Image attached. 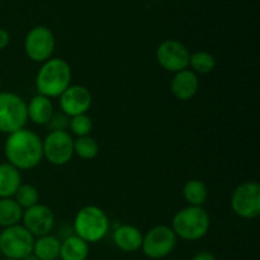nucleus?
<instances>
[{
	"mask_svg": "<svg viewBox=\"0 0 260 260\" xmlns=\"http://www.w3.org/2000/svg\"><path fill=\"white\" fill-rule=\"evenodd\" d=\"M7 162L18 170H32L43 159L42 139L35 131L28 128L18 129L8 135L4 144Z\"/></svg>",
	"mask_w": 260,
	"mask_h": 260,
	"instance_id": "f257e3e1",
	"label": "nucleus"
},
{
	"mask_svg": "<svg viewBox=\"0 0 260 260\" xmlns=\"http://www.w3.org/2000/svg\"><path fill=\"white\" fill-rule=\"evenodd\" d=\"M73 80V70L66 60L61 57H51L41 63L40 70L36 75L37 94L47 98H58Z\"/></svg>",
	"mask_w": 260,
	"mask_h": 260,
	"instance_id": "f03ea898",
	"label": "nucleus"
},
{
	"mask_svg": "<svg viewBox=\"0 0 260 260\" xmlns=\"http://www.w3.org/2000/svg\"><path fill=\"white\" fill-rule=\"evenodd\" d=\"M73 230L76 236L88 244L99 243L109 231L108 215L98 206H84L74 218Z\"/></svg>",
	"mask_w": 260,
	"mask_h": 260,
	"instance_id": "20e7f679",
	"label": "nucleus"
},
{
	"mask_svg": "<svg viewBox=\"0 0 260 260\" xmlns=\"http://www.w3.org/2000/svg\"><path fill=\"white\" fill-rule=\"evenodd\" d=\"M99 145L91 136L76 137L74 139V155L81 160H93L98 156Z\"/></svg>",
	"mask_w": 260,
	"mask_h": 260,
	"instance_id": "5701e85b",
	"label": "nucleus"
},
{
	"mask_svg": "<svg viewBox=\"0 0 260 260\" xmlns=\"http://www.w3.org/2000/svg\"><path fill=\"white\" fill-rule=\"evenodd\" d=\"M69 121H70V118H69L66 114H63L62 112H55L53 113V116L51 117L50 122H48L46 126H47V128L51 131H68L69 128Z\"/></svg>",
	"mask_w": 260,
	"mask_h": 260,
	"instance_id": "a878e982",
	"label": "nucleus"
},
{
	"mask_svg": "<svg viewBox=\"0 0 260 260\" xmlns=\"http://www.w3.org/2000/svg\"><path fill=\"white\" fill-rule=\"evenodd\" d=\"M156 61L168 73H179L189 66L190 51L183 42L177 40H165L157 46Z\"/></svg>",
	"mask_w": 260,
	"mask_h": 260,
	"instance_id": "9b49d317",
	"label": "nucleus"
},
{
	"mask_svg": "<svg viewBox=\"0 0 260 260\" xmlns=\"http://www.w3.org/2000/svg\"><path fill=\"white\" fill-rule=\"evenodd\" d=\"M60 111L71 117L85 114L93 104V95L90 90L84 85H70L58 96Z\"/></svg>",
	"mask_w": 260,
	"mask_h": 260,
	"instance_id": "ddd939ff",
	"label": "nucleus"
},
{
	"mask_svg": "<svg viewBox=\"0 0 260 260\" xmlns=\"http://www.w3.org/2000/svg\"><path fill=\"white\" fill-rule=\"evenodd\" d=\"M182 193L188 206L203 207V205L207 202L208 188L206 183L201 179H190L185 182Z\"/></svg>",
	"mask_w": 260,
	"mask_h": 260,
	"instance_id": "aec40b11",
	"label": "nucleus"
},
{
	"mask_svg": "<svg viewBox=\"0 0 260 260\" xmlns=\"http://www.w3.org/2000/svg\"><path fill=\"white\" fill-rule=\"evenodd\" d=\"M55 113V107L50 98L36 94L27 103L28 121L37 126H46Z\"/></svg>",
	"mask_w": 260,
	"mask_h": 260,
	"instance_id": "dca6fc26",
	"label": "nucleus"
},
{
	"mask_svg": "<svg viewBox=\"0 0 260 260\" xmlns=\"http://www.w3.org/2000/svg\"><path fill=\"white\" fill-rule=\"evenodd\" d=\"M10 43V35L7 29L0 28V51L7 48Z\"/></svg>",
	"mask_w": 260,
	"mask_h": 260,
	"instance_id": "bb28decb",
	"label": "nucleus"
},
{
	"mask_svg": "<svg viewBox=\"0 0 260 260\" xmlns=\"http://www.w3.org/2000/svg\"><path fill=\"white\" fill-rule=\"evenodd\" d=\"M170 228L178 239L184 241L201 240L210 231V213L203 207L187 206L173 216Z\"/></svg>",
	"mask_w": 260,
	"mask_h": 260,
	"instance_id": "7ed1b4c3",
	"label": "nucleus"
},
{
	"mask_svg": "<svg viewBox=\"0 0 260 260\" xmlns=\"http://www.w3.org/2000/svg\"><path fill=\"white\" fill-rule=\"evenodd\" d=\"M13 198L24 211L40 203V192H38V189L33 184L22 183Z\"/></svg>",
	"mask_w": 260,
	"mask_h": 260,
	"instance_id": "b1692460",
	"label": "nucleus"
},
{
	"mask_svg": "<svg viewBox=\"0 0 260 260\" xmlns=\"http://www.w3.org/2000/svg\"><path fill=\"white\" fill-rule=\"evenodd\" d=\"M113 243L123 253H136L141 250L144 234L134 225H121L114 230Z\"/></svg>",
	"mask_w": 260,
	"mask_h": 260,
	"instance_id": "2eb2a0df",
	"label": "nucleus"
},
{
	"mask_svg": "<svg viewBox=\"0 0 260 260\" xmlns=\"http://www.w3.org/2000/svg\"><path fill=\"white\" fill-rule=\"evenodd\" d=\"M23 208L14 198H0V228L7 229L22 222Z\"/></svg>",
	"mask_w": 260,
	"mask_h": 260,
	"instance_id": "412c9836",
	"label": "nucleus"
},
{
	"mask_svg": "<svg viewBox=\"0 0 260 260\" xmlns=\"http://www.w3.org/2000/svg\"><path fill=\"white\" fill-rule=\"evenodd\" d=\"M215 68L216 58L208 51H196V52L190 53L188 69L197 75H207V74L212 73Z\"/></svg>",
	"mask_w": 260,
	"mask_h": 260,
	"instance_id": "4be33fe9",
	"label": "nucleus"
},
{
	"mask_svg": "<svg viewBox=\"0 0 260 260\" xmlns=\"http://www.w3.org/2000/svg\"><path fill=\"white\" fill-rule=\"evenodd\" d=\"M200 90V79L189 69L175 73L170 81V91L178 101L187 102L194 98Z\"/></svg>",
	"mask_w": 260,
	"mask_h": 260,
	"instance_id": "4468645a",
	"label": "nucleus"
},
{
	"mask_svg": "<svg viewBox=\"0 0 260 260\" xmlns=\"http://www.w3.org/2000/svg\"><path fill=\"white\" fill-rule=\"evenodd\" d=\"M192 260H217V258H216L211 251L202 250V251H198L197 254H194Z\"/></svg>",
	"mask_w": 260,
	"mask_h": 260,
	"instance_id": "cd10ccee",
	"label": "nucleus"
},
{
	"mask_svg": "<svg viewBox=\"0 0 260 260\" xmlns=\"http://www.w3.org/2000/svg\"><path fill=\"white\" fill-rule=\"evenodd\" d=\"M35 239L22 223L3 229L0 233V254L5 259L23 260L32 254Z\"/></svg>",
	"mask_w": 260,
	"mask_h": 260,
	"instance_id": "423d86ee",
	"label": "nucleus"
},
{
	"mask_svg": "<svg viewBox=\"0 0 260 260\" xmlns=\"http://www.w3.org/2000/svg\"><path fill=\"white\" fill-rule=\"evenodd\" d=\"M43 159L51 165L63 167L74 157V139L68 131H51L42 140Z\"/></svg>",
	"mask_w": 260,
	"mask_h": 260,
	"instance_id": "6e6552de",
	"label": "nucleus"
},
{
	"mask_svg": "<svg viewBox=\"0 0 260 260\" xmlns=\"http://www.w3.org/2000/svg\"><path fill=\"white\" fill-rule=\"evenodd\" d=\"M22 173L9 162H0V198H13L22 184Z\"/></svg>",
	"mask_w": 260,
	"mask_h": 260,
	"instance_id": "f3484780",
	"label": "nucleus"
},
{
	"mask_svg": "<svg viewBox=\"0 0 260 260\" xmlns=\"http://www.w3.org/2000/svg\"><path fill=\"white\" fill-rule=\"evenodd\" d=\"M4 260H14V259H4Z\"/></svg>",
	"mask_w": 260,
	"mask_h": 260,
	"instance_id": "c756f323",
	"label": "nucleus"
},
{
	"mask_svg": "<svg viewBox=\"0 0 260 260\" xmlns=\"http://www.w3.org/2000/svg\"><path fill=\"white\" fill-rule=\"evenodd\" d=\"M60 239L48 234L35 239L32 254H35L38 260H57L60 259Z\"/></svg>",
	"mask_w": 260,
	"mask_h": 260,
	"instance_id": "6ab92c4d",
	"label": "nucleus"
},
{
	"mask_svg": "<svg viewBox=\"0 0 260 260\" xmlns=\"http://www.w3.org/2000/svg\"><path fill=\"white\" fill-rule=\"evenodd\" d=\"M0 2H5V0H0Z\"/></svg>",
	"mask_w": 260,
	"mask_h": 260,
	"instance_id": "7c9ffc66",
	"label": "nucleus"
},
{
	"mask_svg": "<svg viewBox=\"0 0 260 260\" xmlns=\"http://www.w3.org/2000/svg\"><path fill=\"white\" fill-rule=\"evenodd\" d=\"M178 238L168 225H156L144 234L141 250L146 258L159 260L174 251Z\"/></svg>",
	"mask_w": 260,
	"mask_h": 260,
	"instance_id": "0eeeda50",
	"label": "nucleus"
},
{
	"mask_svg": "<svg viewBox=\"0 0 260 260\" xmlns=\"http://www.w3.org/2000/svg\"><path fill=\"white\" fill-rule=\"evenodd\" d=\"M0 89H2V84H0Z\"/></svg>",
	"mask_w": 260,
	"mask_h": 260,
	"instance_id": "2f4dec72",
	"label": "nucleus"
},
{
	"mask_svg": "<svg viewBox=\"0 0 260 260\" xmlns=\"http://www.w3.org/2000/svg\"><path fill=\"white\" fill-rule=\"evenodd\" d=\"M23 260H38V258L35 255V254H29V255L25 256V258Z\"/></svg>",
	"mask_w": 260,
	"mask_h": 260,
	"instance_id": "c85d7f7f",
	"label": "nucleus"
},
{
	"mask_svg": "<svg viewBox=\"0 0 260 260\" xmlns=\"http://www.w3.org/2000/svg\"><path fill=\"white\" fill-rule=\"evenodd\" d=\"M56 47L55 35L46 25L33 27L24 38V51L33 62L43 63L50 60Z\"/></svg>",
	"mask_w": 260,
	"mask_h": 260,
	"instance_id": "9d476101",
	"label": "nucleus"
},
{
	"mask_svg": "<svg viewBox=\"0 0 260 260\" xmlns=\"http://www.w3.org/2000/svg\"><path fill=\"white\" fill-rule=\"evenodd\" d=\"M22 223L35 238L48 235L55 228V213L48 206L37 203L23 211Z\"/></svg>",
	"mask_w": 260,
	"mask_h": 260,
	"instance_id": "f8f14e48",
	"label": "nucleus"
},
{
	"mask_svg": "<svg viewBox=\"0 0 260 260\" xmlns=\"http://www.w3.org/2000/svg\"><path fill=\"white\" fill-rule=\"evenodd\" d=\"M69 129L76 137L90 136L91 131H93V121L88 116V113L71 117L69 121Z\"/></svg>",
	"mask_w": 260,
	"mask_h": 260,
	"instance_id": "393cba45",
	"label": "nucleus"
},
{
	"mask_svg": "<svg viewBox=\"0 0 260 260\" xmlns=\"http://www.w3.org/2000/svg\"><path fill=\"white\" fill-rule=\"evenodd\" d=\"M231 208L238 217L254 220L260 215V185L244 182L235 188L230 200Z\"/></svg>",
	"mask_w": 260,
	"mask_h": 260,
	"instance_id": "1a4fd4ad",
	"label": "nucleus"
},
{
	"mask_svg": "<svg viewBox=\"0 0 260 260\" xmlns=\"http://www.w3.org/2000/svg\"><path fill=\"white\" fill-rule=\"evenodd\" d=\"M28 122L27 102L17 93L0 91V132L10 135Z\"/></svg>",
	"mask_w": 260,
	"mask_h": 260,
	"instance_id": "39448f33",
	"label": "nucleus"
},
{
	"mask_svg": "<svg viewBox=\"0 0 260 260\" xmlns=\"http://www.w3.org/2000/svg\"><path fill=\"white\" fill-rule=\"evenodd\" d=\"M89 244L76 236L75 234L66 236L61 241L60 259L61 260H86L89 256Z\"/></svg>",
	"mask_w": 260,
	"mask_h": 260,
	"instance_id": "a211bd4d",
	"label": "nucleus"
}]
</instances>
